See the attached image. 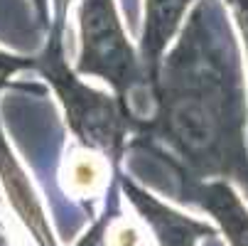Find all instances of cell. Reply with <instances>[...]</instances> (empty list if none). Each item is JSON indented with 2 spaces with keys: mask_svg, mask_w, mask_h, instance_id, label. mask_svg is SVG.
I'll list each match as a JSON object with an SVG mask.
<instances>
[{
  "mask_svg": "<svg viewBox=\"0 0 248 246\" xmlns=\"http://www.w3.org/2000/svg\"><path fill=\"white\" fill-rule=\"evenodd\" d=\"M174 42L150 89L145 128L167 146L172 165L192 178L236 180L248 190V98L219 5L199 0Z\"/></svg>",
  "mask_w": 248,
  "mask_h": 246,
  "instance_id": "6da1fadb",
  "label": "cell"
},
{
  "mask_svg": "<svg viewBox=\"0 0 248 246\" xmlns=\"http://www.w3.org/2000/svg\"><path fill=\"white\" fill-rule=\"evenodd\" d=\"M64 32L66 30L49 27L42 52L32 57V69H37L54 91L64 121L79 146L101 153L116 165L128 148V135L135 128V121L116 94L91 86L86 77L74 72V66L66 62Z\"/></svg>",
  "mask_w": 248,
  "mask_h": 246,
  "instance_id": "7a4b0ae2",
  "label": "cell"
},
{
  "mask_svg": "<svg viewBox=\"0 0 248 246\" xmlns=\"http://www.w3.org/2000/svg\"><path fill=\"white\" fill-rule=\"evenodd\" d=\"M79 52L74 72L108 86L125 109L135 111L138 94H150L138 47L130 42L116 0H79ZM135 121V116H133ZM138 126V123H135Z\"/></svg>",
  "mask_w": 248,
  "mask_h": 246,
  "instance_id": "3957f363",
  "label": "cell"
},
{
  "mask_svg": "<svg viewBox=\"0 0 248 246\" xmlns=\"http://www.w3.org/2000/svg\"><path fill=\"white\" fill-rule=\"evenodd\" d=\"M121 190L160 246H197L202 239H211L219 234L217 227L165 204L150 190L130 180L128 175H121Z\"/></svg>",
  "mask_w": 248,
  "mask_h": 246,
  "instance_id": "277c9868",
  "label": "cell"
},
{
  "mask_svg": "<svg viewBox=\"0 0 248 246\" xmlns=\"http://www.w3.org/2000/svg\"><path fill=\"white\" fill-rule=\"evenodd\" d=\"M172 163V160H170ZM177 170L180 180V199L192 202L209 212L217 222V231L224 234L229 246H248V207L226 180H199L185 170Z\"/></svg>",
  "mask_w": 248,
  "mask_h": 246,
  "instance_id": "5b68a950",
  "label": "cell"
},
{
  "mask_svg": "<svg viewBox=\"0 0 248 246\" xmlns=\"http://www.w3.org/2000/svg\"><path fill=\"white\" fill-rule=\"evenodd\" d=\"M194 3L197 0H143V30H140L138 54L150 89L157 79L162 57L182 32L187 13Z\"/></svg>",
  "mask_w": 248,
  "mask_h": 246,
  "instance_id": "8992f818",
  "label": "cell"
},
{
  "mask_svg": "<svg viewBox=\"0 0 248 246\" xmlns=\"http://www.w3.org/2000/svg\"><path fill=\"white\" fill-rule=\"evenodd\" d=\"M0 185H3V190L8 195V202L15 209V214L32 231L37 246H57L52 227L45 217L40 195L34 192V187L27 178V170L22 167L20 158L15 155L13 146L8 143L3 123H0Z\"/></svg>",
  "mask_w": 248,
  "mask_h": 246,
  "instance_id": "52a82bcc",
  "label": "cell"
},
{
  "mask_svg": "<svg viewBox=\"0 0 248 246\" xmlns=\"http://www.w3.org/2000/svg\"><path fill=\"white\" fill-rule=\"evenodd\" d=\"M106 178H108V158L84 146L69 153L62 165V185L74 197L98 195L106 187Z\"/></svg>",
  "mask_w": 248,
  "mask_h": 246,
  "instance_id": "ba28073f",
  "label": "cell"
},
{
  "mask_svg": "<svg viewBox=\"0 0 248 246\" xmlns=\"http://www.w3.org/2000/svg\"><path fill=\"white\" fill-rule=\"evenodd\" d=\"M34 66V59L32 57H20V54H13V52H5L0 47V82L5 84H13V77L25 72V69H32Z\"/></svg>",
  "mask_w": 248,
  "mask_h": 246,
  "instance_id": "9c48e42d",
  "label": "cell"
},
{
  "mask_svg": "<svg viewBox=\"0 0 248 246\" xmlns=\"http://www.w3.org/2000/svg\"><path fill=\"white\" fill-rule=\"evenodd\" d=\"M224 5L231 10L233 22L241 34V45L246 52V72H248V0H224Z\"/></svg>",
  "mask_w": 248,
  "mask_h": 246,
  "instance_id": "30bf717a",
  "label": "cell"
},
{
  "mask_svg": "<svg viewBox=\"0 0 248 246\" xmlns=\"http://www.w3.org/2000/svg\"><path fill=\"white\" fill-rule=\"evenodd\" d=\"M106 227H108V214L101 217L74 246H108V241H106Z\"/></svg>",
  "mask_w": 248,
  "mask_h": 246,
  "instance_id": "8fae6325",
  "label": "cell"
},
{
  "mask_svg": "<svg viewBox=\"0 0 248 246\" xmlns=\"http://www.w3.org/2000/svg\"><path fill=\"white\" fill-rule=\"evenodd\" d=\"M74 0H49V27L66 30V15Z\"/></svg>",
  "mask_w": 248,
  "mask_h": 246,
  "instance_id": "7c38bea8",
  "label": "cell"
},
{
  "mask_svg": "<svg viewBox=\"0 0 248 246\" xmlns=\"http://www.w3.org/2000/svg\"><path fill=\"white\" fill-rule=\"evenodd\" d=\"M32 5L40 15V22L49 27V0H32Z\"/></svg>",
  "mask_w": 248,
  "mask_h": 246,
  "instance_id": "4fadbf2b",
  "label": "cell"
},
{
  "mask_svg": "<svg viewBox=\"0 0 248 246\" xmlns=\"http://www.w3.org/2000/svg\"><path fill=\"white\" fill-rule=\"evenodd\" d=\"M0 246H10V241H8V236H5V227H3V222H0Z\"/></svg>",
  "mask_w": 248,
  "mask_h": 246,
  "instance_id": "5bb4252c",
  "label": "cell"
},
{
  "mask_svg": "<svg viewBox=\"0 0 248 246\" xmlns=\"http://www.w3.org/2000/svg\"><path fill=\"white\" fill-rule=\"evenodd\" d=\"M3 86H10V84H5V82H0V89H3Z\"/></svg>",
  "mask_w": 248,
  "mask_h": 246,
  "instance_id": "9a60e30c",
  "label": "cell"
}]
</instances>
